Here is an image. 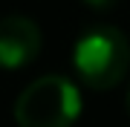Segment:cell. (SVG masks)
<instances>
[{
    "label": "cell",
    "mask_w": 130,
    "mask_h": 127,
    "mask_svg": "<svg viewBox=\"0 0 130 127\" xmlns=\"http://www.w3.org/2000/svg\"><path fill=\"white\" fill-rule=\"evenodd\" d=\"M81 116V89L72 78L49 72L29 84L14 101L18 127H72Z\"/></svg>",
    "instance_id": "cell-2"
},
{
    "label": "cell",
    "mask_w": 130,
    "mask_h": 127,
    "mask_svg": "<svg viewBox=\"0 0 130 127\" xmlns=\"http://www.w3.org/2000/svg\"><path fill=\"white\" fill-rule=\"evenodd\" d=\"M72 69L90 89L116 87L130 69V41L119 26H90L72 46Z\"/></svg>",
    "instance_id": "cell-1"
},
{
    "label": "cell",
    "mask_w": 130,
    "mask_h": 127,
    "mask_svg": "<svg viewBox=\"0 0 130 127\" xmlns=\"http://www.w3.org/2000/svg\"><path fill=\"white\" fill-rule=\"evenodd\" d=\"M127 110H130V87H127Z\"/></svg>",
    "instance_id": "cell-5"
},
{
    "label": "cell",
    "mask_w": 130,
    "mask_h": 127,
    "mask_svg": "<svg viewBox=\"0 0 130 127\" xmlns=\"http://www.w3.org/2000/svg\"><path fill=\"white\" fill-rule=\"evenodd\" d=\"M84 3H87L90 9H95V12H110V9H116L121 0H84Z\"/></svg>",
    "instance_id": "cell-4"
},
{
    "label": "cell",
    "mask_w": 130,
    "mask_h": 127,
    "mask_svg": "<svg viewBox=\"0 0 130 127\" xmlns=\"http://www.w3.org/2000/svg\"><path fill=\"white\" fill-rule=\"evenodd\" d=\"M43 35L32 17L9 14L0 17V69H23L41 55Z\"/></svg>",
    "instance_id": "cell-3"
}]
</instances>
